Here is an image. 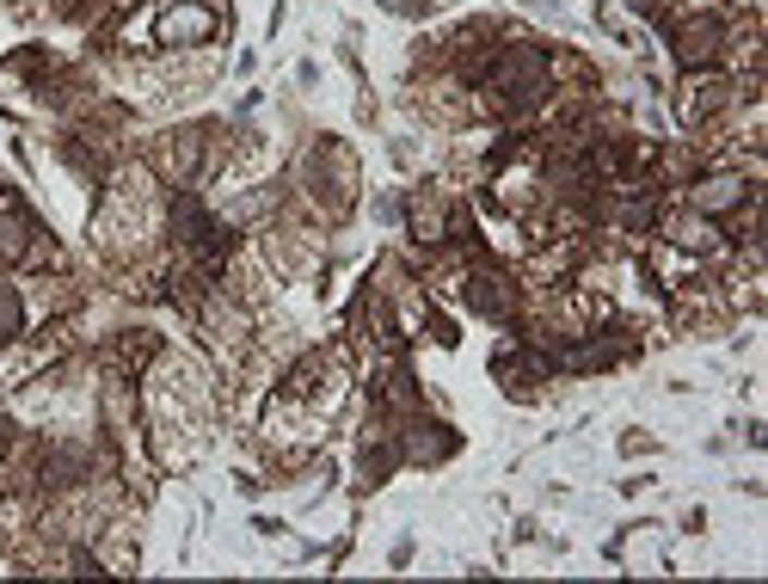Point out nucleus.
Returning a JSON list of instances; mask_svg holds the SVG:
<instances>
[{
    "label": "nucleus",
    "instance_id": "nucleus-1",
    "mask_svg": "<svg viewBox=\"0 0 768 584\" xmlns=\"http://www.w3.org/2000/svg\"><path fill=\"white\" fill-rule=\"evenodd\" d=\"M216 32V13L209 7H191V0H179V7H167V19H160V37L167 44H197V37Z\"/></svg>",
    "mask_w": 768,
    "mask_h": 584
},
{
    "label": "nucleus",
    "instance_id": "nucleus-2",
    "mask_svg": "<svg viewBox=\"0 0 768 584\" xmlns=\"http://www.w3.org/2000/svg\"><path fill=\"white\" fill-rule=\"evenodd\" d=\"M467 295H474L479 314H504V308H511V283H504V277H492V271L467 277Z\"/></svg>",
    "mask_w": 768,
    "mask_h": 584
},
{
    "label": "nucleus",
    "instance_id": "nucleus-3",
    "mask_svg": "<svg viewBox=\"0 0 768 584\" xmlns=\"http://www.w3.org/2000/svg\"><path fill=\"white\" fill-rule=\"evenodd\" d=\"M737 197H751V179H737V172H726V179H707V185L695 191L700 209H737Z\"/></svg>",
    "mask_w": 768,
    "mask_h": 584
},
{
    "label": "nucleus",
    "instance_id": "nucleus-4",
    "mask_svg": "<svg viewBox=\"0 0 768 584\" xmlns=\"http://www.w3.org/2000/svg\"><path fill=\"white\" fill-rule=\"evenodd\" d=\"M19 327H25V314H19V302H13V295H0V339H13Z\"/></svg>",
    "mask_w": 768,
    "mask_h": 584
}]
</instances>
